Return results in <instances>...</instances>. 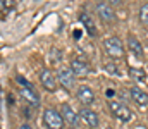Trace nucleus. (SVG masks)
Instances as JSON below:
<instances>
[{
    "label": "nucleus",
    "mask_w": 148,
    "mask_h": 129,
    "mask_svg": "<svg viewBox=\"0 0 148 129\" xmlns=\"http://www.w3.org/2000/svg\"><path fill=\"white\" fill-rule=\"evenodd\" d=\"M43 124L48 129H64V117L60 112H57L55 109H45L43 110Z\"/></svg>",
    "instance_id": "f257e3e1"
},
{
    "label": "nucleus",
    "mask_w": 148,
    "mask_h": 129,
    "mask_svg": "<svg viewBox=\"0 0 148 129\" xmlns=\"http://www.w3.org/2000/svg\"><path fill=\"white\" fill-rule=\"evenodd\" d=\"M103 48H105V52L110 59H115V60L124 59V46H122V42L117 36L105 38L103 40Z\"/></svg>",
    "instance_id": "f03ea898"
},
{
    "label": "nucleus",
    "mask_w": 148,
    "mask_h": 129,
    "mask_svg": "<svg viewBox=\"0 0 148 129\" xmlns=\"http://www.w3.org/2000/svg\"><path fill=\"white\" fill-rule=\"evenodd\" d=\"M109 109H110L112 115L115 119H119L121 122H129L133 119V112L129 107H126L124 103L121 102H114V100H109Z\"/></svg>",
    "instance_id": "7ed1b4c3"
},
{
    "label": "nucleus",
    "mask_w": 148,
    "mask_h": 129,
    "mask_svg": "<svg viewBox=\"0 0 148 129\" xmlns=\"http://www.w3.org/2000/svg\"><path fill=\"white\" fill-rule=\"evenodd\" d=\"M57 79L62 88L66 89H74L76 88V74L73 72L71 67H59L57 69Z\"/></svg>",
    "instance_id": "20e7f679"
},
{
    "label": "nucleus",
    "mask_w": 148,
    "mask_h": 129,
    "mask_svg": "<svg viewBox=\"0 0 148 129\" xmlns=\"http://www.w3.org/2000/svg\"><path fill=\"white\" fill-rule=\"evenodd\" d=\"M79 121L81 122H84L88 128L91 129H97L100 126V117H98V114L97 112H93L91 109H88V107H83L81 110H79Z\"/></svg>",
    "instance_id": "39448f33"
},
{
    "label": "nucleus",
    "mask_w": 148,
    "mask_h": 129,
    "mask_svg": "<svg viewBox=\"0 0 148 129\" xmlns=\"http://www.w3.org/2000/svg\"><path fill=\"white\" fill-rule=\"evenodd\" d=\"M76 98L83 103V105H91L95 102V93L90 86L86 85H81L76 88Z\"/></svg>",
    "instance_id": "423d86ee"
},
{
    "label": "nucleus",
    "mask_w": 148,
    "mask_h": 129,
    "mask_svg": "<svg viewBox=\"0 0 148 129\" xmlns=\"http://www.w3.org/2000/svg\"><path fill=\"white\" fill-rule=\"evenodd\" d=\"M19 93H21V96L24 98V102H28L29 105H33V107H38V105H40V96H38V93L35 91V88L29 85V83L24 85V86H21Z\"/></svg>",
    "instance_id": "0eeeda50"
},
{
    "label": "nucleus",
    "mask_w": 148,
    "mask_h": 129,
    "mask_svg": "<svg viewBox=\"0 0 148 129\" xmlns=\"http://www.w3.org/2000/svg\"><path fill=\"white\" fill-rule=\"evenodd\" d=\"M97 12H98V16H100V19L102 21H105V23H110L115 19V12H114V7H112L110 3H107V2H97Z\"/></svg>",
    "instance_id": "6e6552de"
},
{
    "label": "nucleus",
    "mask_w": 148,
    "mask_h": 129,
    "mask_svg": "<svg viewBox=\"0 0 148 129\" xmlns=\"http://www.w3.org/2000/svg\"><path fill=\"white\" fill-rule=\"evenodd\" d=\"M129 95H131V100H133L138 107H141V109H147L148 107V93H145L141 88L133 86V88L129 89Z\"/></svg>",
    "instance_id": "1a4fd4ad"
},
{
    "label": "nucleus",
    "mask_w": 148,
    "mask_h": 129,
    "mask_svg": "<svg viewBox=\"0 0 148 129\" xmlns=\"http://www.w3.org/2000/svg\"><path fill=\"white\" fill-rule=\"evenodd\" d=\"M40 83L43 85V88L47 91H55L57 89V79H55V76L48 69H43L40 72Z\"/></svg>",
    "instance_id": "9d476101"
},
{
    "label": "nucleus",
    "mask_w": 148,
    "mask_h": 129,
    "mask_svg": "<svg viewBox=\"0 0 148 129\" xmlns=\"http://www.w3.org/2000/svg\"><path fill=\"white\" fill-rule=\"evenodd\" d=\"M69 67L73 69V72L76 74V78H77V76H88V74H90V66H88V62H86L84 59H73Z\"/></svg>",
    "instance_id": "9b49d317"
},
{
    "label": "nucleus",
    "mask_w": 148,
    "mask_h": 129,
    "mask_svg": "<svg viewBox=\"0 0 148 129\" xmlns=\"http://www.w3.org/2000/svg\"><path fill=\"white\" fill-rule=\"evenodd\" d=\"M60 114H62L64 121H67L73 128H76V126H77V122H79V115L74 112L73 107H71L69 103H62V107H60Z\"/></svg>",
    "instance_id": "f8f14e48"
},
{
    "label": "nucleus",
    "mask_w": 148,
    "mask_h": 129,
    "mask_svg": "<svg viewBox=\"0 0 148 129\" xmlns=\"http://www.w3.org/2000/svg\"><path fill=\"white\" fill-rule=\"evenodd\" d=\"M127 46H129V50L133 52L134 57L143 59V46H141V43H140V40L136 36H133V35L127 36Z\"/></svg>",
    "instance_id": "ddd939ff"
},
{
    "label": "nucleus",
    "mask_w": 148,
    "mask_h": 129,
    "mask_svg": "<svg viewBox=\"0 0 148 129\" xmlns=\"http://www.w3.org/2000/svg\"><path fill=\"white\" fill-rule=\"evenodd\" d=\"M81 23L84 26V29L88 31L90 36H95L97 35V26H95V21L88 16V14H81Z\"/></svg>",
    "instance_id": "4468645a"
},
{
    "label": "nucleus",
    "mask_w": 148,
    "mask_h": 129,
    "mask_svg": "<svg viewBox=\"0 0 148 129\" xmlns=\"http://www.w3.org/2000/svg\"><path fill=\"white\" fill-rule=\"evenodd\" d=\"M129 74H131V78H133V79H136V81H145V79H147V74H145V71H143V69L131 67V69H129Z\"/></svg>",
    "instance_id": "2eb2a0df"
},
{
    "label": "nucleus",
    "mask_w": 148,
    "mask_h": 129,
    "mask_svg": "<svg viewBox=\"0 0 148 129\" xmlns=\"http://www.w3.org/2000/svg\"><path fill=\"white\" fill-rule=\"evenodd\" d=\"M103 69H105L109 74H114V76H121V71H119L117 64H115V62H112V60H109V62H105V64H103Z\"/></svg>",
    "instance_id": "dca6fc26"
},
{
    "label": "nucleus",
    "mask_w": 148,
    "mask_h": 129,
    "mask_svg": "<svg viewBox=\"0 0 148 129\" xmlns=\"http://www.w3.org/2000/svg\"><path fill=\"white\" fill-rule=\"evenodd\" d=\"M140 23L148 26V3L141 5V9H140Z\"/></svg>",
    "instance_id": "f3484780"
},
{
    "label": "nucleus",
    "mask_w": 148,
    "mask_h": 129,
    "mask_svg": "<svg viewBox=\"0 0 148 129\" xmlns=\"http://www.w3.org/2000/svg\"><path fill=\"white\" fill-rule=\"evenodd\" d=\"M105 2H107V3H110L112 7H114V5H122V2H124V0H105Z\"/></svg>",
    "instance_id": "a211bd4d"
},
{
    "label": "nucleus",
    "mask_w": 148,
    "mask_h": 129,
    "mask_svg": "<svg viewBox=\"0 0 148 129\" xmlns=\"http://www.w3.org/2000/svg\"><path fill=\"white\" fill-rule=\"evenodd\" d=\"M114 95H115V91H114V89H107V96H109V98L114 96Z\"/></svg>",
    "instance_id": "6ab92c4d"
},
{
    "label": "nucleus",
    "mask_w": 148,
    "mask_h": 129,
    "mask_svg": "<svg viewBox=\"0 0 148 129\" xmlns=\"http://www.w3.org/2000/svg\"><path fill=\"white\" fill-rule=\"evenodd\" d=\"M19 129H33V128H31L29 124H23V126H21V128H19Z\"/></svg>",
    "instance_id": "aec40b11"
},
{
    "label": "nucleus",
    "mask_w": 148,
    "mask_h": 129,
    "mask_svg": "<svg viewBox=\"0 0 148 129\" xmlns=\"http://www.w3.org/2000/svg\"><path fill=\"white\" fill-rule=\"evenodd\" d=\"M79 36H81V31L76 29V31H74V38H79Z\"/></svg>",
    "instance_id": "412c9836"
},
{
    "label": "nucleus",
    "mask_w": 148,
    "mask_h": 129,
    "mask_svg": "<svg viewBox=\"0 0 148 129\" xmlns=\"http://www.w3.org/2000/svg\"><path fill=\"white\" fill-rule=\"evenodd\" d=\"M69 129H76V128H69Z\"/></svg>",
    "instance_id": "4be33fe9"
},
{
    "label": "nucleus",
    "mask_w": 148,
    "mask_h": 129,
    "mask_svg": "<svg viewBox=\"0 0 148 129\" xmlns=\"http://www.w3.org/2000/svg\"><path fill=\"white\" fill-rule=\"evenodd\" d=\"M107 129H114V128H107Z\"/></svg>",
    "instance_id": "5701e85b"
}]
</instances>
